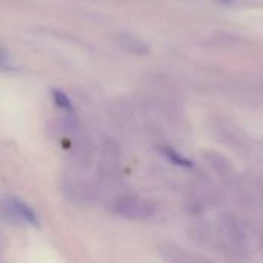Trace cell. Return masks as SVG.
<instances>
[{"instance_id": "obj_3", "label": "cell", "mask_w": 263, "mask_h": 263, "mask_svg": "<svg viewBox=\"0 0 263 263\" xmlns=\"http://www.w3.org/2000/svg\"><path fill=\"white\" fill-rule=\"evenodd\" d=\"M11 206L14 208V211L20 216V217H23L26 222H29V223H32V225H39V220H37V216H35V213L26 205V203H23V202H20V200H17V199H11Z\"/></svg>"}, {"instance_id": "obj_1", "label": "cell", "mask_w": 263, "mask_h": 263, "mask_svg": "<svg viewBox=\"0 0 263 263\" xmlns=\"http://www.w3.org/2000/svg\"><path fill=\"white\" fill-rule=\"evenodd\" d=\"M116 213L128 219H148L154 214L156 208L149 200L140 197H123L116 203Z\"/></svg>"}, {"instance_id": "obj_7", "label": "cell", "mask_w": 263, "mask_h": 263, "mask_svg": "<svg viewBox=\"0 0 263 263\" xmlns=\"http://www.w3.org/2000/svg\"><path fill=\"white\" fill-rule=\"evenodd\" d=\"M5 57V52H3V49H2V46H0V59H3Z\"/></svg>"}, {"instance_id": "obj_5", "label": "cell", "mask_w": 263, "mask_h": 263, "mask_svg": "<svg viewBox=\"0 0 263 263\" xmlns=\"http://www.w3.org/2000/svg\"><path fill=\"white\" fill-rule=\"evenodd\" d=\"M163 154H165L173 163H176V165H180V166H191V165H193V162H190L188 159L182 157L179 153H176V151L171 149V148H163Z\"/></svg>"}, {"instance_id": "obj_2", "label": "cell", "mask_w": 263, "mask_h": 263, "mask_svg": "<svg viewBox=\"0 0 263 263\" xmlns=\"http://www.w3.org/2000/svg\"><path fill=\"white\" fill-rule=\"evenodd\" d=\"M205 159L208 160V163L211 165V168H213L216 173H219L220 176H227V174L231 173V162H230L227 157L220 156L219 153L206 151V153H205Z\"/></svg>"}, {"instance_id": "obj_4", "label": "cell", "mask_w": 263, "mask_h": 263, "mask_svg": "<svg viewBox=\"0 0 263 263\" xmlns=\"http://www.w3.org/2000/svg\"><path fill=\"white\" fill-rule=\"evenodd\" d=\"M122 46L126 51L133 52V54H148V51H149V48H148V45L145 42H142V40H139L136 37H131V35L123 37Z\"/></svg>"}, {"instance_id": "obj_6", "label": "cell", "mask_w": 263, "mask_h": 263, "mask_svg": "<svg viewBox=\"0 0 263 263\" xmlns=\"http://www.w3.org/2000/svg\"><path fill=\"white\" fill-rule=\"evenodd\" d=\"M52 96H54V100H55V103H57L59 108H62V109H65V111H72L71 100H69L62 91L54 89V91H52Z\"/></svg>"}]
</instances>
